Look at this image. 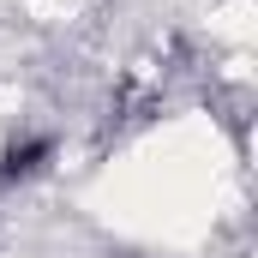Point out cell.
<instances>
[{
	"instance_id": "cell-1",
	"label": "cell",
	"mask_w": 258,
	"mask_h": 258,
	"mask_svg": "<svg viewBox=\"0 0 258 258\" xmlns=\"http://www.w3.org/2000/svg\"><path fill=\"white\" fill-rule=\"evenodd\" d=\"M54 156H60V144H54L48 132H24V138H12V144L0 150V180H36Z\"/></svg>"
}]
</instances>
